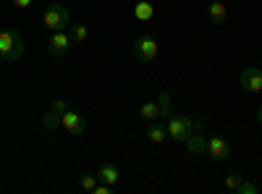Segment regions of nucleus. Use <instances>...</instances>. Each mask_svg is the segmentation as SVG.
Wrapping results in <instances>:
<instances>
[{"instance_id": "nucleus-15", "label": "nucleus", "mask_w": 262, "mask_h": 194, "mask_svg": "<svg viewBox=\"0 0 262 194\" xmlns=\"http://www.w3.org/2000/svg\"><path fill=\"white\" fill-rule=\"evenodd\" d=\"M139 116H142L144 121H155V118H160V105H158V102H144V105L139 107Z\"/></svg>"}, {"instance_id": "nucleus-6", "label": "nucleus", "mask_w": 262, "mask_h": 194, "mask_svg": "<svg viewBox=\"0 0 262 194\" xmlns=\"http://www.w3.org/2000/svg\"><path fill=\"white\" fill-rule=\"evenodd\" d=\"M69 48H71V34H69V32L58 29V32L50 34V39H48V50H50L55 58L66 55V53H69Z\"/></svg>"}, {"instance_id": "nucleus-1", "label": "nucleus", "mask_w": 262, "mask_h": 194, "mask_svg": "<svg viewBox=\"0 0 262 194\" xmlns=\"http://www.w3.org/2000/svg\"><path fill=\"white\" fill-rule=\"evenodd\" d=\"M27 50V42L16 29H0V60L16 63Z\"/></svg>"}, {"instance_id": "nucleus-10", "label": "nucleus", "mask_w": 262, "mask_h": 194, "mask_svg": "<svg viewBox=\"0 0 262 194\" xmlns=\"http://www.w3.org/2000/svg\"><path fill=\"white\" fill-rule=\"evenodd\" d=\"M97 179L105 181V184H111V186H118L121 170H118V165H113V163H102V165L97 168Z\"/></svg>"}, {"instance_id": "nucleus-8", "label": "nucleus", "mask_w": 262, "mask_h": 194, "mask_svg": "<svg viewBox=\"0 0 262 194\" xmlns=\"http://www.w3.org/2000/svg\"><path fill=\"white\" fill-rule=\"evenodd\" d=\"M207 155L215 160H228L231 158V144L223 137H210L207 139Z\"/></svg>"}, {"instance_id": "nucleus-23", "label": "nucleus", "mask_w": 262, "mask_h": 194, "mask_svg": "<svg viewBox=\"0 0 262 194\" xmlns=\"http://www.w3.org/2000/svg\"><path fill=\"white\" fill-rule=\"evenodd\" d=\"M257 121H259V123H262V105H259V107H257Z\"/></svg>"}, {"instance_id": "nucleus-5", "label": "nucleus", "mask_w": 262, "mask_h": 194, "mask_svg": "<svg viewBox=\"0 0 262 194\" xmlns=\"http://www.w3.org/2000/svg\"><path fill=\"white\" fill-rule=\"evenodd\" d=\"M238 84H242L244 92H262V69H244L242 76H238Z\"/></svg>"}, {"instance_id": "nucleus-14", "label": "nucleus", "mask_w": 262, "mask_h": 194, "mask_svg": "<svg viewBox=\"0 0 262 194\" xmlns=\"http://www.w3.org/2000/svg\"><path fill=\"white\" fill-rule=\"evenodd\" d=\"M60 118H63V113L58 111V107H50V111L42 116V128H48V132H53V128H58L60 126Z\"/></svg>"}, {"instance_id": "nucleus-20", "label": "nucleus", "mask_w": 262, "mask_h": 194, "mask_svg": "<svg viewBox=\"0 0 262 194\" xmlns=\"http://www.w3.org/2000/svg\"><path fill=\"white\" fill-rule=\"evenodd\" d=\"M236 194H257V184L242 181V184H238V189H236Z\"/></svg>"}, {"instance_id": "nucleus-2", "label": "nucleus", "mask_w": 262, "mask_h": 194, "mask_svg": "<svg viewBox=\"0 0 262 194\" xmlns=\"http://www.w3.org/2000/svg\"><path fill=\"white\" fill-rule=\"evenodd\" d=\"M165 128H168V139L173 142H186L194 132H200L202 128V121H191L189 116L184 113H176L165 121Z\"/></svg>"}, {"instance_id": "nucleus-3", "label": "nucleus", "mask_w": 262, "mask_h": 194, "mask_svg": "<svg viewBox=\"0 0 262 194\" xmlns=\"http://www.w3.org/2000/svg\"><path fill=\"white\" fill-rule=\"evenodd\" d=\"M42 21H45V27L53 29V32H58V29H69V27H71V13H69V8H66V6L53 3V6L45 11Z\"/></svg>"}, {"instance_id": "nucleus-22", "label": "nucleus", "mask_w": 262, "mask_h": 194, "mask_svg": "<svg viewBox=\"0 0 262 194\" xmlns=\"http://www.w3.org/2000/svg\"><path fill=\"white\" fill-rule=\"evenodd\" d=\"M11 3H13V8H21V11H24V8H32L34 0H11Z\"/></svg>"}, {"instance_id": "nucleus-13", "label": "nucleus", "mask_w": 262, "mask_h": 194, "mask_svg": "<svg viewBox=\"0 0 262 194\" xmlns=\"http://www.w3.org/2000/svg\"><path fill=\"white\" fill-rule=\"evenodd\" d=\"M134 16H137V21L147 24V21H152V16H155V8H152L149 0H139L137 8H134Z\"/></svg>"}, {"instance_id": "nucleus-12", "label": "nucleus", "mask_w": 262, "mask_h": 194, "mask_svg": "<svg viewBox=\"0 0 262 194\" xmlns=\"http://www.w3.org/2000/svg\"><path fill=\"white\" fill-rule=\"evenodd\" d=\"M184 144L191 155H207V137L205 134H191Z\"/></svg>"}, {"instance_id": "nucleus-11", "label": "nucleus", "mask_w": 262, "mask_h": 194, "mask_svg": "<svg viewBox=\"0 0 262 194\" xmlns=\"http://www.w3.org/2000/svg\"><path fill=\"white\" fill-rule=\"evenodd\" d=\"M147 139L152 142V144H163L165 139H168V128H165V123H160L158 118L155 121H149V126H147Z\"/></svg>"}, {"instance_id": "nucleus-24", "label": "nucleus", "mask_w": 262, "mask_h": 194, "mask_svg": "<svg viewBox=\"0 0 262 194\" xmlns=\"http://www.w3.org/2000/svg\"><path fill=\"white\" fill-rule=\"evenodd\" d=\"M0 63H3V60H0Z\"/></svg>"}, {"instance_id": "nucleus-18", "label": "nucleus", "mask_w": 262, "mask_h": 194, "mask_svg": "<svg viewBox=\"0 0 262 194\" xmlns=\"http://www.w3.org/2000/svg\"><path fill=\"white\" fill-rule=\"evenodd\" d=\"M79 184H81V189L84 191H95V186H97V174H81V179H79Z\"/></svg>"}, {"instance_id": "nucleus-7", "label": "nucleus", "mask_w": 262, "mask_h": 194, "mask_svg": "<svg viewBox=\"0 0 262 194\" xmlns=\"http://www.w3.org/2000/svg\"><path fill=\"white\" fill-rule=\"evenodd\" d=\"M60 126H63L69 134H74V137H79V134H84V132H86V121H84L79 113H74V111H66V113H63Z\"/></svg>"}, {"instance_id": "nucleus-4", "label": "nucleus", "mask_w": 262, "mask_h": 194, "mask_svg": "<svg viewBox=\"0 0 262 194\" xmlns=\"http://www.w3.org/2000/svg\"><path fill=\"white\" fill-rule=\"evenodd\" d=\"M134 55H137V60H142V63H152L158 58V42L152 39L149 34H137V39H134Z\"/></svg>"}, {"instance_id": "nucleus-19", "label": "nucleus", "mask_w": 262, "mask_h": 194, "mask_svg": "<svg viewBox=\"0 0 262 194\" xmlns=\"http://www.w3.org/2000/svg\"><path fill=\"white\" fill-rule=\"evenodd\" d=\"M242 181H244V176H238V174H228V176L223 179V186H226L228 191H236Z\"/></svg>"}, {"instance_id": "nucleus-9", "label": "nucleus", "mask_w": 262, "mask_h": 194, "mask_svg": "<svg viewBox=\"0 0 262 194\" xmlns=\"http://www.w3.org/2000/svg\"><path fill=\"white\" fill-rule=\"evenodd\" d=\"M207 18L212 21V24H226L228 21V8H226V3L223 0H210V6H207Z\"/></svg>"}, {"instance_id": "nucleus-17", "label": "nucleus", "mask_w": 262, "mask_h": 194, "mask_svg": "<svg viewBox=\"0 0 262 194\" xmlns=\"http://www.w3.org/2000/svg\"><path fill=\"white\" fill-rule=\"evenodd\" d=\"M69 34H71V42H84L90 37V29L84 24H74V27H69Z\"/></svg>"}, {"instance_id": "nucleus-16", "label": "nucleus", "mask_w": 262, "mask_h": 194, "mask_svg": "<svg viewBox=\"0 0 262 194\" xmlns=\"http://www.w3.org/2000/svg\"><path fill=\"white\" fill-rule=\"evenodd\" d=\"M158 105H160V118H170L173 116V107H170V95L168 92H160L158 95Z\"/></svg>"}, {"instance_id": "nucleus-21", "label": "nucleus", "mask_w": 262, "mask_h": 194, "mask_svg": "<svg viewBox=\"0 0 262 194\" xmlns=\"http://www.w3.org/2000/svg\"><path fill=\"white\" fill-rule=\"evenodd\" d=\"M113 189H116V186H111V184H105V181H102V184H97V186H95V191H92V194H113Z\"/></svg>"}]
</instances>
